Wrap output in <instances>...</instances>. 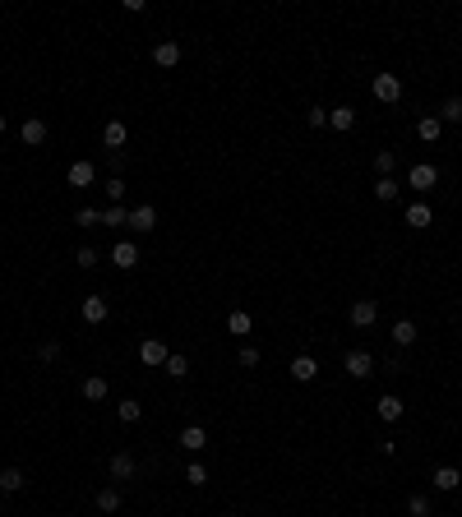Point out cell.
I'll list each match as a JSON object with an SVG mask.
<instances>
[{"mask_svg": "<svg viewBox=\"0 0 462 517\" xmlns=\"http://www.w3.org/2000/svg\"><path fill=\"white\" fill-rule=\"evenodd\" d=\"M434 181H439V171H434L430 162H412V171H407V185H412L416 194H425V190H434Z\"/></svg>", "mask_w": 462, "mask_h": 517, "instance_id": "1", "label": "cell"}, {"mask_svg": "<svg viewBox=\"0 0 462 517\" xmlns=\"http://www.w3.org/2000/svg\"><path fill=\"white\" fill-rule=\"evenodd\" d=\"M342 369H347L352 379H370V374H374V356H370V351H347Z\"/></svg>", "mask_w": 462, "mask_h": 517, "instance_id": "2", "label": "cell"}, {"mask_svg": "<svg viewBox=\"0 0 462 517\" xmlns=\"http://www.w3.org/2000/svg\"><path fill=\"white\" fill-rule=\"evenodd\" d=\"M370 88H374V97H379V102H388V107H393V102L402 97V79H398V74H374V83H370Z\"/></svg>", "mask_w": 462, "mask_h": 517, "instance_id": "3", "label": "cell"}, {"mask_svg": "<svg viewBox=\"0 0 462 517\" xmlns=\"http://www.w3.org/2000/svg\"><path fill=\"white\" fill-rule=\"evenodd\" d=\"M65 181L74 185V190H88V185L97 181V167H92V162H74V167L65 171Z\"/></svg>", "mask_w": 462, "mask_h": 517, "instance_id": "4", "label": "cell"}, {"mask_svg": "<svg viewBox=\"0 0 462 517\" xmlns=\"http://www.w3.org/2000/svg\"><path fill=\"white\" fill-rule=\"evenodd\" d=\"M402 222H407V227H416V231H425L434 222V213H430V203H421V199H416L412 208H407V213H402Z\"/></svg>", "mask_w": 462, "mask_h": 517, "instance_id": "5", "label": "cell"}, {"mask_svg": "<svg viewBox=\"0 0 462 517\" xmlns=\"http://www.w3.org/2000/svg\"><path fill=\"white\" fill-rule=\"evenodd\" d=\"M111 263H116V268H134V263H139V245H134V241H116Z\"/></svg>", "mask_w": 462, "mask_h": 517, "instance_id": "6", "label": "cell"}, {"mask_svg": "<svg viewBox=\"0 0 462 517\" xmlns=\"http://www.w3.org/2000/svg\"><path fill=\"white\" fill-rule=\"evenodd\" d=\"M287 374H292L296 383H310L314 374H319V365H314V356H296L292 365H287Z\"/></svg>", "mask_w": 462, "mask_h": 517, "instance_id": "7", "label": "cell"}, {"mask_svg": "<svg viewBox=\"0 0 462 517\" xmlns=\"http://www.w3.org/2000/svg\"><path fill=\"white\" fill-rule=\"evenodd\" d=\"M167 356H171V351L162 347L157 337H148V342L139 347V361H143V365H167Z\"/></svg>", "mask_w": 462, "mask_h": 517, "instance_id": "8", "label": "cell"}, {"mask_svg": "<svg viewBox=\"0 0 462 517\" xmlns=\"http://www.w3.org/2000/svg\"><path fill=\"white\" fill-rule=\"evenodd\" d=\"M83 323H92V328L107 323V301L102 296H83Z\"/></svg>", "mask_w": 462, "mask_h": 517, "instance_id": "9", "label": "cell"}, {"mask_svg": "<svg viewBox=\"0 0 462 517\" xmlns=\"http://www.w3.org/2000/svg\"><path fill=\"white\" fill-rule=\"evenodd\" d=\"M374 319H379V305H374V301H356L352 305V323H356V328H370Z\"/></svg>", "mask_w": 462, "mask_h": 517, "instance_id": "10", "label": "cell"}, {"mask_svg": "<svg viewBox=\"0 0 462 517\" xmlns=\"http://www.w3.org/2000/svg\"><path fill=\"white\" fill-rule=\"evenodd\" d=\"M203 443H208V429H203V425H185L181 429V448H185V453H199Z\"/></svg>", "mask_w": 462, "mask_h": 517, "instance_id": "11", "label": "cell"}, {"mask_svg": "<svg viewBox=\"0 0 462 517\" xmlns=\"http://www.w3.org/2000/svg\"><path fill=\"white\" fill-rule=\"evenodd\" d=\"M125 139H130V130H125L121 121H107V130H102V143H107L111 152H121V148H125Z\"/></svg>", "mask_w": 462, "mask_h": 517, "instance_id": "12", "label": "cell"}, {"mask_svg": "<svg viewBox=\"0 0 462 517\" xmlns=\"http://www.w3.org/2000/svg\"><path fill=\"white\" fill-rule=\"evenodd\" d=\"M153 61L162 65V70L181 65V46H176V42H157V46H153Z\"/></svg>", "mask_w": 462, "mask_h": 517, "instance_id": "13", "label": "cell"}, {"mask_svg": "<svg viewBox=\"0 0 462 517\" xmlns=\"http://www.w3.org/2000/svg\"><path fill=\"white\" fill-rule=\"evenodd\" d=\"M19 134H23V143H28V148H37V143H46V121H37V116H32V121H23V130H19Z\"/></svg>", "mask_w": 462, "mask_h": 517, "instance_id": "14", "label": "cell"}, {"mask_svg": "<svg viewBox=\"0 0 462 517\" xmlns=\"http://www.w3.org/2000/svg\"><path fill=\"white\" fill-rule=\"evenodd\" d=\"M430 485L434 489H458L462 485V472H458V467H439V472L430 476Z\"/></svg>", "mask_w": 462, "mask_h": 517, "instance_id": "15", "label": "cell"}, {"mask_svg": "<svg viewBox=\"0 0 462 517\" xmlns=\"http://www.w3.org/2000/svg\"><path fill=\"white\" fill-rule=\"evenodd\" d=\"M134 472H139V462H134L130 453H116V457H111V476H116V480H130Z\"/></svg>", "mask_w": 462, "mask_h": 517, "instance_id": "16", "label": "cell"}, {"mask_svg": "<svg viewBox=\"0 0 462 517\" xmlns=\"http://www.w3.org/2000/svg\"><path fill=\"white\" fill-rule=\"evenodd\" d=\"M328 125H333L338 134H347V130L356 125V111L352 107H333V111H328Z\"/></svg>", "mask_w": 462, "mask_h": 517, "instance_id": "17", "label": "cell"}, {"mask_svg": "<svg viewBox=\"0 0 462 517\" xmlns=\"http://www.w3.org/2000/svg\"><path fill=\"white\" fill-rule=\"evenodd\" d=\"M130 227H134V231H153L157 227V208H148V203L134 208V213H130Z\"/></svg>", "mask_w": 462, "mask_h": 517, "instance_id": "18", "label": "cell"}, {"mask_svg": "<svg viewBox=\"0 0 462 517\" xmlns=\"http://www.w3.org/2000/svg\"><path fill=\"white\" fill-rule=\"evenodd\" d=\"M402 397H393V393H384L379 397V420H402Z\"/></svg>", "mask_w": 462, "mask_h": 517, "instance_id": "19", "label": "cell"}, {"mask_svg": "<svg viewBox=\"0 0 462 517\" xmlns=\"http://www.w3.org/2000/svg\"><path fill=\"white\" fill-rule=\"evenodd\" d=\"M19 489H23V472H19V467H5V472H0V494H19Z\"/></svg>", "mask_w": 462, "mask_h": 517, "instance_id": "20", "label": "cell"}, {"mask_svg": "<svg viewBox=\"0 0 462 517\" xmlns=\"http://www.w3.org/2000/svg\"><path fill=\"white\" fill-rule=\"evenodd\" d=\"M102 227H130V208H125V203H111L107 213H102Z\"/></svg>", "mask_w": 462, "mask_h": 517, "instance_id": "21", "label": "cell"}, {"mask_svg": "<svg viewBox=\"0 0 462 517\" xmlns=\"http://www.w3.org/2000/svg\"><path fill=\"white\" fill-rule=\"evenodd\" d=\"M439 130H444V121H439V116H425V121H416V134L425 139V143H434V139H439Z\"/></svg>", "mask_w": 462, "mask_h": 517, "instance_id": "22", "label": "cell"}, {"mask_svg": "<svg viewBox=\"0 0 462 517\" xmlns=\"http://www.w3.org/2000/svg\"><path fill=\"white\" fill-rule=\"evenodd\" d=\"M83 397H88V402H102V397H107V379H102V374H88V379H83Z\"/></svg>", "mask_w": 462, "mask_h": 517, "instance_id": "23", "label": "cell"}, {"mask_svg": "<svg viewBox=\"0 0 462 517\" xmlns=\"http://www.w3.org/2000/svg\"><path fill=\"white\" fill-rule=\"evenodd\" d=\"M393 342H398V347H412V342H416V323L412 319H398V323H393Z\"/></svg>", "mask_w": 462, "mask_h": 517, "instance_id": "24", "label": "cell"}, {"mask_svg": "<svg viewBox=\"0 0 462 517\" xmlns=\"http://www.w3.org/2000/svg\"><path fill=\"white\" fill-rule=\"evenodd\" d=\"M162 369H167L171 379H185V374H190V361H185L181 351H171V356H167V365H162Z\"/></svg>", "mask_w": 462, "mask_h": 517, "instance_id": "25", "label": "cell"}, {"mask_svg": "<svg viewBox=\"0 0 462 517\" xmlns=\"http://www.w3.org/2000/svg\"><path fill=\"white\" fill-rule=\"evenodd\" d=\"M97 513H121V489H102L97 494Z\"/></svg>", "mask_w": 462, "mask_h": 517, "instance_id": "26", "label": "cell"}, {"mask_svg": "<svg viewBox=\"0 0 462 517\" xmlns=\"http://www.w3.org/2000/svg\"><path fill=\"white\" fill-rule=\"evenodd\" d=\"M374 199H379V203L398 199V181H393V176H379V185H374Z\"/></svg>", "mask_w": 462, "mask_h": 517, "instance_id": "27", "label": "cell"}, {"mask_svg": "<svg viewBox=\"0 0 462 517\" xmlns=\"http://www.w3.org/2000/svg\"><path fill=\"white\" fill-rule=\"evenodd\" d=\"M430 508H434L430 494H412V499H407V513L412 517H430Z\"/></svg>", "mask_w": 462, "mask_h": 517, "instance_id": "28", "label": "cell"}, {"mask_svg": "<svg viewBox=\"0 0 462 517\" xmlns=\"http://www.w3.org/2000/svg\"><path fill=\"white\" fill-rule=\"evenodd\" d=\"M227 328H231V333H250V314H245V310H231Z\"/></svg>", "mask_w": 462, "mask_h": 517, "instance_id": "29", "label": "cell"}, {"mask_svg": "<svg viewBox=\"0 0 462 517\" xmlns=\"http://www.w3.org/2000/svg\"><path fill=\"white\" fill-rule=\"evenodd\" d=\"M439 121H462V97H448L439 107Z\"/></svg>", "mask_w": 462, "mask_h": 517, "instance_id": "30", "label": "cell"}, {"mask_svg": "<svg viewBox=\"0 0 462 517\" xmlns=\"http://www.w3.org/2000/svg\"><path fill=\"white\" fill-rule=\"evenodd\" d=\"M185 480H190V485H208V472H203L199 462H190V467H185Z\"/></svg>", "mask_w": 462, "mask_h": 517, "instance_id": "31", "label": "cell"}, {"mask_svg": "<svg viewBox=\"0 0 462 517\" xmlns=\"http://www.w3.org/2000/svg\"><path fill=\"white\" fill-rule=\"evenodd\" d=\"M139 416H143V407H139V402H121V420H125V425H134Z\"/></svg>", "mask_w": 462, "mask_h": 517, "instance_id": "32", "label": "cell"}, {"mask_svg": "<svg viewBox=\"0 0 462 517\" xmlns=\"http://www.w3.org/2000/svg\"><path fill=\"white\" fill-rule=\"evenodd\" d=\"M74 222H79V227H102V213H92V208H79Z\"/></svg>", "mask_w": 462, "mask_h": 517, "instance_id": "33", "label": "cell"}, {"mask_svg": "<svg viewBox=\"0 0 462 517\" xmlns=\"http://www.w3.org/2000/svg\"><path fill=\"white\" fill-rule=\"evenodd\" d=\"M121 194H125V181H121V176H111V181H107V199H111V203H121Z\"/></svg>", "mask_w": 462, "mask_h": 517, "instance_id": "34", "label": "cell"}, {"mask_svg": "<svg viewBox=\"0 0 462 517\" xmlns=\"http://www.w3.org/2000/svg\"><path fill=\"white\" fill-rule=\"evenodd\" d=\"M374 171H379V176H388V171H393V152H379V157H374Z\"/></svg>", "mask_w": 462, "mask_h": 517, "instance_id": "35", "label": "cell"}, {"mask_svg": "<svg viewBox=\"0 0 462 517\" xmlns=\"http://www.w3.org/2000/svg\"><path fill=\"white\" fill-rule=\"evenodd\" d=\"M305 125H314V130H319V125H328V111H323V107L305 111Z\"/></svg>", "mask_w": 462, "mask_h": 517, "instance_id": "36", "label": "cell"}, {"mask_svg": "<svg viewBox=\"0 0 462 517\" xmlns=\"http://www.w3.org/2000/svg\"><path fill=\"white\" fill-rule=\"evenodd\" d=\"M37 356H42V361H56V356H61V342H42Z\"/></svg>", "mask_w": 462, "mask_h": 517, "instance_id": "37", "label": "cell"}, {"mask_svg": "<svg viewBox=\"0 0 462 517\" xmlns=\"http://www.w3.org/2000/svg\"><path fill=\"white\" fill-rule=\"evenodd\" d=\"M74 258H79V268H92V263H97V250H88V245H83Z\"/></svg>", "mask_w": 462, "mask_h": 517, "instance_id": "38", "label": "cell"}, {"mask_svg": "<svg viewBox=\"0 0 462 517\" xmlns=\"http://www.w3.org/2000/svg\"><path fill=\"white\" fill-rule=\"evenodd\" d=\"M241 365H259V351H254V347H241Z\"/></svg>", "mask_w": 462, "mask_h": 517, "instance_id": "39", "label": "cell"}, {"mask_svg": "<svg viewBox=\"0 0 462 517\" xmlns=\"http://www.w3.org/2000/svg\"><path fill=\"white\" fill-rule=\"evenodd\" d=\"M0 134H5V111H0Z\"/></svg>", "mask_w": 462, "mask_h": 517, "instance_id": "40", "label": "cell"}, {"mask_svg": "<svg viewBox=\"0 0 462 517\" xmlns=\"http://www.w3.org/2000/svg\"><path fill=\"white\" fill-rule=\"evenodd\" d=\"M458 513H462V508H458Z\"/></svg>", "mask_w": 462, "mask_h": 517, "instance_id": "41", "label": "cell"}]
</instances>
